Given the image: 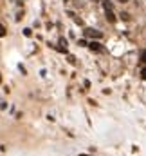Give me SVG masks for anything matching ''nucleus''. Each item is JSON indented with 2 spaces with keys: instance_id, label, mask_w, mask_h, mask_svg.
<instances>
[{
  "instance_id": "nucleus-8",
  "label": "nucleus",
  "mask_w": 146,
  "mask_h": 156,
  "mask_svg": "<svg viewBox=\"0 0 146 156\" xmlns=\"http://www.w3.org/2000/svg\"><path fill=\"white\" fill-rule=\"evenodd\" d=\"M141 62H144V64H146V49L141 53Z\"/></svg>"
},
{
  "instance_id": "nucleus-2",
  "label": "nucleus",
  "mask_w": 146,
  "mask_h": 156,
  "mask_svg": "<svg viewBox=\"0 0 146 156\" xmlns=\"http://www.w3.org/2000/svg\"><path fill=\"white\" fill-rule=\"evenodd\" d=\"M88 47H90L92 51H101V49H103L99 42H90V44H88Z\"/></svg>"
},
{
  "instance_id": "nucleus-9",
  "label": "nucleus",
  "mask_w": 146,
  "mask_h": 156,
  "mask_svg": "<svg viewBox=\"0 0 146 156\" xmlns=\"http://www.w3.org/2000/svg\"><path fill=\"white\" fill-rule=\"evenodd\" d=\"M141 78H142V80H146V67L141 71Z\"/></svg>"
},
{
  "instance_id": "nucleus-7",
  "label": "nucleus",
  "mask_w": 146,
  "mask_h": 156,
  "mask_svg": "<svg viewBox=\"0 0 146 156\" xmlns=\"http://www.w3.org/2000/svg\"><path fill=\"white\" fill-rule=\"evenodd\" d=\"M24 35H25V36H31V35H33V31H31L29 27H25V29H24Z\"/></svg>"
},
{
  "instance_id": "nucleus-10",
  "label": "nucleus",
  "mask_w": 146,
  "mask_h": 156,
  "mask_svg": "<svg viewBox=\"0 0 146 156\" xmlns=\"http://www.w3.org/2000/svg\"><path fill=\"white\" fill-rule=\"evenodd\" d=\"M69 62H70V64H76V58L72 56V55H69Z\"/></svg>"
},
{
  "instance_id": "nucleus-12",
  "label": "nucleus",
  "mask_w": 146,
  "mask_h": 156,
  "mask_svg": "<svg viewBox=\"0 0 146 156\" xmlns=\"http://www.w3.org/2000/svg\"><path fill=\"white\" fill-rule=\"evenodd\" d=\"M119 2H128V0H119Z\"/></svg>"
},
{
  "instance_id": "nucleus-13",
  "label": "nucleus",
  "mask_w": 146,
  "mask_h": 156,
  "mask_svg": "<svg viewBox=\"0 0 146 156\" xmlns=\"http://www.w3.org/2000/svg\"><path fill=\"white\" fill-rule=\"evenodd\" d=\"M0 82H2V76H0Z\"/></svg>"
},
{
  "instance_id": "nucleus-6",
  "label": "nucleus",
  "mask_w": 146,
  "mask_h": 156,
  "mask_svg": "<svg viewBox=\"0 0 146 156\" xmlns=\"http://www.w3.org/2000/svg\"><path fill=\"white\" fill-rule=\"evenodd\" d=\"M60 46L67 49V40H65V38H60Z\"/></svg>"
},
{
  "instance_id": "nucleus-3",
  "label": "nucleus",
  "mask_w": 146,
  "mask_h": 156,
  "mask_svg": "<svg viewBox=\"0 0 146 156\" xmlns=\"http://www.w3.org/2000/svg\"><path fill=\"white\" fill-rule=\"evenodd\" d=\"M107 20H108L110 24H114V22H116V20H117V18H116V15L112 13V9H110V11H107Z\"/></svg>"
},
{
  "instance_id": "nucleus-14",
  "label": "nucleus",
  "mask_w": 146,
  "mask_h": 156,
  "mask_svg": "<svg viewBox=\"0 0 146 156\" xmlns=\"http://www.w3.org/2000/svg\"><path fill=\"white\" fill-rule=\"evenodd\" d=\"M65 2H67V0H65Z\"/></svg>"
},
{
  "instance_id": "nucleus-5",
  "label": "nucleus",
  "mask_w": 146,
  "mask_h": 156,
  "mask_svg": "<svg viewBox=\"0 0 146 156\" xmlns=\"http://www.w3.org/2000/svg\"><path fill=\"white\" fill-rule=\"evenodd\" d=\"M2 36H6V27L0 24V38H2Z\"/></svg>"
},
{
  "instance_id": "nucleus-1",
  "label": "nucleus",
  "mask_w": 146,
  "mask_h": 156,
  "mask_svg": "<svg viewBox=\"0 0 146 156\" xmlns=\"http://www.w3.org/2000/svg\"><path fill=\"white\" fill-rule=\"evenodd\" d=\"M85 36H88V38H101L103 33H101V31H98V29L88 27V29H85Z\"/></svg>"
},
{
  "instance_id": "nucleus-4",
  "label": "nucleus",
  "mask_w": 146,
  "mask_h": 156,
  "mask_svg": "<svg viewBox=\"0 0 146 156\" xmlns=\"http://www.w3.org/2000/svg\"><path fill=\"white\" fill-rule=\"evenodd\" d=\"M103 7H105V11H110V9H112V4L108 2V0H105V2H103Z\"/></svg>"
},
{
  "instance_id": "nucleus-11",
  "label": "nucleus",
  "mask_w": 146,
  "mask_h": 156,
  "mask_svg": "<svg viewBox=\"0 0 146 156\" xmlns=\"http://www.w3.org/2000/svg\"><path fill=\"white\" fill-rule=\"evenodd\" d=\"M121 16H123V20H130V15H128V13H123Z\"/></svg>"
}]
</instances>
